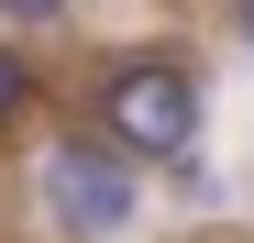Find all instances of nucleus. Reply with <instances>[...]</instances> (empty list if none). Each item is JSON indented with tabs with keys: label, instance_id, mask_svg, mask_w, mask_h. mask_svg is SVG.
Returning a JSON list of instances; mask_svg holds the SVG:
<instances>
[{
	"label": "nucleus",
	"instance_id": "nucleus-1",
	"mask_svg": "<svg viewBox=\"0 0 254 243\" xmlns=\"http://www.w3.org/2000/svg\"><path fill=\"white\" fill-rule=\"evenodd\" d=\"M100 133H111L122 155H188V133H199V77L166 66V56L111 66V77H100Z\"/></svg>",
	"mask_w": 254,
	"mask_h": 243
},
{
	"label": "nucleus",
	"instance_id": "nucleus-2",
	"mask_svg": "<svg viewBox=\"0 0 254 243\" xmlns=\"http://www.w3.org/2000/svg\"><path fill=\"white\" fill-rule=\"evenodd\" d=\"M33 188H45V221L66 243H111L133 221V166H122V144H56L45 166H33Z\"/></svg>",
	"mask_w": 254,
	"mask_h": 243
},
{
	"label": "nucleus",
	"instance_id": "nucleus-3",
	"mask_svg": "<svg viewBox=\"0 0 254 243\" xmlns=\"http://www.w3.org/2000/svg\"><path fill=\"white\" fill-rule=\"evenodd\" d=\"M22 100H33V66H22V56H11V45H0V122H11V111H22Z\"/></svg>",
	"mask_w": 254,
	"mask_h": 243
},
{
	"label": "nucleus",
	"instance_id": "nucleus-4",
	"mask_svg": "<svg viewBox=\"0 0 254 243\" xmlns=\"http://www.w3.org/2000/svg\"><path fill=\"white\" fill-rule=\"evenodd\" d=\"M0 11H11V22H45V11H66V0H0Z\"/></svg>",
	"mask_w": 254,
	"mask_h": 243
}]
</instances>
